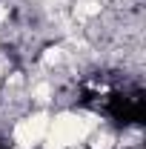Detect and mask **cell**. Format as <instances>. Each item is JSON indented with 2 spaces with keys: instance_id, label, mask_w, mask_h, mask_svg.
<instances>
[{
  "instance_id": "1",
  "label": "cell",
  "mask_w": 146,
  "mask_h": 149,
  "mask_svg": "<svg viewBox=\"0 0 146 149\" xmlns=\"http://www.w3.org/2000/svg\"><path fill=\"white\" fill-rule=\"evenodd\" d=\"M46 132H49V115L46 112H35V115H26L20 118L12 129V141L17 149H35L37 143L46 141Z\"/></svg>"
}]
</instances>
